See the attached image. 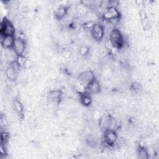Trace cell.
I'll return each instance as SVG.
<instances>
[{
	"label": "cell",
	"mask_w": 159,
	"mask_h": 159,
	"mask_svg": "<svg viewBox=\"0 0 159 159\" xmlns=\"http://www.w3.org/2000/svg\"><path fill=\"white\" fill-rule=\"evenodd\" d=\"M68 7L65 5H60L58 6L54 11V15L57 19L61 20L63 19L68 14Z\"/></svg>",
	"instance_id": "obj_11"
},
{
	"label": "cell",
	"mask_w": 159,
	"mask_h": 159,
	"mask_svg": "<svg viewBox=\"0 0 159 159\" xmlns=\"http://www.w3.org/2000/svg\"><path fill=\"white\" fill-rule=\"evenodd\" d=\"M108 38L115 48L119 50L123 47L124 40L120 31L118 29H113L110 32Z\"/></svg>",
	"instance_id": "obj_2"
},
{
	"label": "cell",
	"mask_w": 159,
	"mask_h": 159,
	"mask_svg": "<svg viewBox=\"0 0 159 159\" xmlns=\"http://www.w3.org/2000/svg\"><path fill=\"white\" fill-rule=\"evenodd\" d=\"M131 89L135 92H137L139 91V90L141 89V87L140 84H139L138 83H133L131 85Z\"/></svg>",
	"instance_id": "obj_20"
},
{
	"label": "cell",
	"mask_w": 159,
	"mask_h": 159,
	"mask_svg": "<svg viewBox=\"0 0 159 159\" xmlns=\"http://www.w3.org/2000/svg\"><path fill=\"white\" fill-rule=\"evenodd\" d=\"M26 48V43L25 40L21 37L15 38L14 43L12 47V50L17 55H24Z\"/></svg>",
	"instance_id": "obj_8"
},
{
	"label": "cell",
	"mask_w": 159,
	"mask_h": 159,
	"mask_svg": "<svg viewBox=\"0 0 159 159\" xmlns=\"http://www.w3.org/2000/svg\"><path fill=\"white\" fill-rule=\"evenodd\" d=\"M101 91V85L99 81L95 78L86 87V91L90 94H98Z\"/></svg>",
	"instance_id": "obj_9"
},
{
	"label": "cell",
	"mask_w": 159,
	"mask_h": 159,
	"mask_svg": "<svg viewBox=\"0 0 159 159\" xmlns=\"http://www.w3.org/2000/svg\"><path fill=\"white\" fill-rule=\"evenodd\" d=\"M117 140V134L115 130L106 129L104 130L103 141L104 143L109 147L114 145Z\"/></svg>",
	"instance_id": "obj_5"
},
{
	"label": "cell",
	"mask_w": 159,
	"mask_h": 159,
	"mask_svg": "<svg viewBox=\"0 0 159 159\" xmlns=\"http://www.w3.org/2000/svg\"><path fill=\"white\" fill-rule=\"evenodd\" d=\"M80 95V100L81 101V103L86 107L89 106L92 103V98H91V94H90L87 91H84L82 93L79 94Z\"/></svg>",
	"instance_id": "obj_14"
},
{
	"label": "cell",
	"mask_w": 159,
	"mask_h": 159,
	"mask_svg": "<svg viewBox=\"0 0 159 159\" xmlns=\"http://www.w3.org/2000/svg\"><path fill=\"white\" fill-rule=\"evenodd\" d=\"M14 63L10 65L6 70L5 74L8 80L10 81H14L16 79L17 76V70L16 68L14 66Z\"/></svg>",
	"instance_id": "obj_13"
},
{
	"label": "cell",
	"mask_w": 159,
	"mask_h": 159,
	"mask_svg": "<svg viewBox=\"0 0 159 159\" xmlns=\"http://www.w3.org/2000/svg\"><path fill=\"white\" fill-rule=\"evenodd\" d=\"M102 19L111 24H116L120 19V14L116 6H112L103 9L101 13Z\"/></svg>",
	"instance_id": "obj_1"
},
{
	"label": "cell",
	"mask_w": 159,
	"mask_h": 159,
	"mask_svg": "<svg viewBox=\"0 0 159 159\" xmlns=\"http://www.w3.org/2000/svg\"><path fill=\"white\" fill-rule=\"evenodd\" d=\"M79 52H80L81 55L86 56L89 53V48L88 45H82L80 48Z\"/></svg>",
	"instance_id": "obj_18"
},
{
	"label": "cell",
	"mask_w": 159,
	"mask_h": 159,
	"mask_svg": "<svg viewBox=\"0 0 159 159\" xmlns=\"http://www.w3.org/2000/svg\"><path fill=\"white\" fill-rule=\"evenodd\" d=\"M0 34L1 37L14 36L15 28L12 22L6 17L1 21L0 27Z\"/></svg>",
	"instance_id": "obj_4"
},
{
	"label": "cell",
	"mask_w": 159,
	"mask_h": 159,
	"mask_svg": "<svg viewBox=\"0 0 159 159\" xmlns=\"http://www.w3.org/2000/svg\"><path fill=\"white\" fill-rule=\"evenodd\" d=\"M91 35L94 40L100 42L104 35V27L101 23H95L91 29Z\"/></svg>",
	"instance_id": "obj_6"
},
{
	"label": "cell",
	"mask_w": 159,
	"mask_h": 159,
	"mask_svg": "<svg viewBox=\"0 0 159 159\" xmlns=\"http://www.w3.org/2000/svg\"><path fill=\"white\" fill-rule=\"evenodd\" d=\"M63 96V93L61 90L58 89H54L50 90L48 93V98L53 102L55 104H59Z\"/></svg>",
	"instance_id": "obj_10"
},
{
	"label": "cell",
	"mask_w": 159,
	"mask_h": 159,
	"mask_svg": "<svg viewBox=\"0 0 159 159\" xmlns=\"http://www.w3.org/2000/svg\"><path fill=\"white\" fill-rule=\"evenodd\" d=\"M8 137H9V134L7 132H1V143L5 144V143L8 139Z\"/></svg>",
	"instance_id": "obj_19"
},
{
	"label": "cell",
	"mask_w": 159,
	"mask_h": 159,
	"mask_svg": "<svg viewBox=\"0 0 159 159\" xmlns=\"http://www.w3.org/2000/svg\"><path fill=\"white\" fill-rule=\"evenodd\" d=\"M95 78V74L93 71L87 70L81 73L79 75L78 77V80L80 83H81L85 87H86V86Z\"/></svg>",
	"instance_id": "obj_7"
},
{
	"label": "cell",
	"mask_w": 159,
	"mask_h": 159,
	"mask_svg": "<svg viewBox=\"0 0 159 159\" xmlns=\"http://www.w3.org/2000/svg\"><path fill=\"white\" fill-rule=\"evenodd\" d=\"M13 108L15 110L16 112L20 118H23L24 117V107L22 102L17 99H14L12 102Z\"/></svg>",
	"instance_id": "obj_15"
},
{
	"label": "cell",
	"mask_w": 159,
	"mask_h": 159,
	"mask_svg": "<svg viewBox=\"0 0 159 159\" xmlns=\"http://www.w3.org/2000/svg\"><path fill=\"white\" fill-rule=\"evenodd\" d=\"M27 62V58L25 55H17L16 61H15V64L17 66L18 68L22 67Z\"/></svg>",
	"instance_id": "obj_17"
},
{
	"label": "cell",
	"mask_w": 159,
	"mask_h": 159,
	"mask_svg": "<svg viewBox=\"0 0 159 159\" xmlns=\"http://www.w3.org/2000/svg\"><path fill=\"white\" fill-rule=\"evenodd\" d=\"M137 157L140 159H148L149 157V153L147 149L143 147L140 145L137 149Z\"/></svg>",
	"instance_id": "obj_16"
},
{
	"label": "cell",
	"mask_w": 159,
	"mask_h": 159,
	"mask_svg": "<svg viewBox=\"0 0 159 159\" xmlns=\"http://www.w3.org/2000/svg\"><path fill=\"white\" fill-rule=\"evenodd\" d=\"M14 36H4L1 37V43L2 47L4 49H11L12 48L14 40Z\"/></svg>",
	"instance_id": "obj_12"
},
{
	"label": "cell",
	"mask_w": 159,
	"mask_h": 159,
	"mask_svg": "<svg viewBox=\"0 0 159 159\" xmlns=\"http://www.w3.org/2000/svg\"><path fill=\"white\" fill-rule=\"evenodd\" d=\"M99 125L104 130L106 129L114 130L116 122L115 119L111 115L109 114H105L100 117L99 120Z\"/></svg>",
	"instance_id": "obj_3"
}]
</instances>
